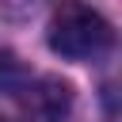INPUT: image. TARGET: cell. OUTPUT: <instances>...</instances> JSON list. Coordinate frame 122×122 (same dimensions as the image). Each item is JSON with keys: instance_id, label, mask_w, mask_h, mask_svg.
Masks as SVG:
<instances>
[{"instance_id": "6da1fadb", "label": "cell", "mask_w": 122, "mask_h": 122, "mask_svg": "<svg viewBox=\"0 0 122 122\" xmlns=\"http://www.w3.org/2000/svg\"><path fill=\"white\" fill-rule=\"evenodd\" d=\"M111 38H114L111 23L80 0H65L50 19V50L69 61H92V57L107 53Z\"/></svg>"}, {"instance_id": "7a4b0ae2", "label": "cell", "mask_w": 122, "mask_h": 122, "mask_svg": "<svg viewBox=\"0 0 122 122\" xmlns=\"http://www.w3.org/2000/svg\"><path fill=\"white\" fill-rule=\"evenodd\" d=\"M27 107H30L42 122H61V118L69 114V107H72V92H69V84L46 76V80H38V88L30 92Z\"/></svg>"}, {"instance_id": "3957f363", "label": "cell", "mask_w": 122, "mask_h": 122, "mask_svg": "<svg viewBox=\"0 0 122 122\" xmlns=\"http://www.w3.org/2000/svg\"><path fill=\"white\" fill-rule=\"evenodd\" d=\"M19 80H23V69H19V61H15V53L0 50V92H11Z\"/></svg>"}]
</instances>
